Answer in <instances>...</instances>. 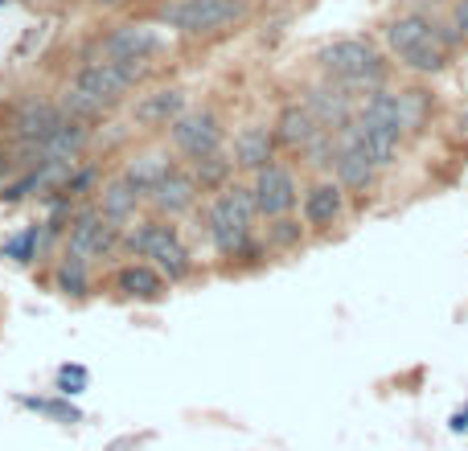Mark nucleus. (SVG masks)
I'll return each instance as SVG.
<instances>
[{
    "mask_svg": "<svg viewBox=\"0 0 468 451\" xmlns=\"http://www.w3.org/2000/svg\"><path fill=\"white\" fill-rule=\"evenodd\" d=\"M255 221H259V205H255L251 185L243 180H230L202 210L205 242L213 246V254L226 262H243V267H259L267 259L263 238H255Z\"/></svg>",
    "mask_w": 468,
    "mask_h": 451,
    "instance_id": "nucleus-1",
    "label": "nucleus"
},
{
    "mask_svg": "<svg viewBox=\"0 0 468 451\" xmlns=\"http://www.w3.org/2000/svg\"><path fill=\"white\" fill-rule=\"evenodd\" d=\"M152 74V62H107V57H90L78 74L70 78V87L62 90L57 107L70 119L95 123L103 115H111L115 107L128 103V95Z\"/></svg>",
    "mask_w": 468,
    "mask_h": 451,
    "instance_id": "nucleus-2",
    "label": "nucleus"
},
{
    "mask_svg": "<svg viewBox=\"0 0 468 451\" xmlns=\"http://www.w3.org/2000/svg\"><path fill=\"white\" fill-rule=\"evenodd\" d=\"M382 41H386L390 57L402 66V70L423 74V78L443 74L448 70V62H452V54L460 49V37L452 33V25L435 21V16L419 13V8L399 13L394 21H386Z\"/></svg>",
    "mask_w": 468,
    "mask_h": 451,
    "instance_id": "nucleus-3",
    "label": "nucleus"
},
{
    "mask_svg": "<svg viewBox=\"0 0 468 451\" xmlns=\"http://www.w3.org/2000/svg\"><path fill=\"white\" fill-rule=\"evenodd\" d=\"M120 251L131 254V259L152 262L169 283H185V279H193V271H197V262H193V254H189L181 230L172 226L169 218H156V213L152 218L131 221V226L123 230Z\"/></svg>",
    "mask_w": 468,
    "mask_h": 451,
    "instance_id": "nucleus-4",
    "label": "nucleus"
},
{
    "mask_svg": "<svg viewBox=\"0 0 468 451\" xmlns=\"http://www.w3.org/2000/svg\"><path fill=\"white\" fill-rule=\"evenodd\" d=\"M317 62H320L325 82L341 87L345 95H353V98H361V95H369V90L386 87V74H390V62H386V57L378 54L374 41H366V37H337V41H328V46L317 54Z\"/></svg>",
    "mask_w": 468,
    "mask_h": 451,
    "instance_id": "nucleus-5",
    "label": "nucleus"
},
{
    "mask_svg": "<svg viewBox=\"0 0 468 451\" xmlns=\"http://www.w3.org/2000/svg\"><path fill=\"white\" fill-rule=\"evenodd\" d=\"M432 111H435L432 90H423V87H402V90L378 87V90H369V95L358 98V111L353 115H361V119H382V123H390V128H399L407 139H415L427 131Z\"/></svg>",
    "mask_w": 468,
    "mask_h": 451,
    "instance_id": "nucleus-6",
    "label": "nucleus"
},
{
    "mask_svg": "<svg viewBox=\"0 0 468 451\" xmlns=\"http://www.w3.org/2000/svg\"><path fill=\"white\" fill-rule=\"evenodd\" d=\"M246 16V0H169L156 13L164 29L181 37H218L230 33Z\"/></svg>",
    "mask_w": 468,
    "mask_h": 451,
    "instance_id": "nucleus-7",
    "label": "nucleus"
},
{
    "mask_svg": "<svg viewBox=\"0 0 468 451\" xmlns=\"http://www.w3.org/2000/svg\"><path fill=\"white\" fill-rule=\"evenodd\" d=\"M120 238H123V230H120V226H111V221H107L103 213H99V205H95V201H82V205H74L70 221H66L62 251L95 267V262H103L107 254L120 251Z\"/></svg>",
    "mask_w": 468,
    "mask_h": 451,
    "instance_id": "nucleus-8",
    "label": "nucleus"
},
{
    "mask_svg": "<svg viewBox=\"0 0 468 451\" xmlns=\"http://www.w3.org/2000/svg\"><path fill=\"white\" fill-rule=\"evenodd\" d=\"M169 144H172V152L185 156V160H202V156L218 152V148L226 144V131H222V119L210 107H185V111L169 123Z\"/></svg>",
    "mask_w": 468,
    "mask_h": 451,
    "instance_id": "nucleus-9",
    "label": "nucleus"
},
{
    "mask_svg": "<svg viewBox=\"0 0 468 451\" xmlns=\"http://www.w3.org/2000/svg\"><path fill=\"white\" fill-rule=\"evenodd\" d=\"M378 164L369 160V152L361 148L353 123H345L337 131V156H333V180L345 189V197H366L369 189L378 185Z\"/></svg>",
    "mask_w": 468,
    "mask_h": 451,
    "instance_id": "nucleus-10",
    "label": "nucleus"
},
{
    "mask_svg": "<svg viewBox=\"0 0 468 451\" xmlns=\"http://www.w3.org/2000/svg\"><path fill=\"white\" fill-rule=\"evenodd\" d=\"M251 193H255V205H259V221L267 218H284L300 205V180L287 164H267L251 177Z\"/></svg>",
    "mask_w": 468,
    "mask_h": 451,
    "instance_id": "nucleus-11",
    "label": "nucleus"
},
{
    "mask_svg": "<svg viewBox=\"0 0 468 451\" xmlns=\"http://www.w3.org/2000/svg\"><path fill=\"white\" fill-rule=\"evenodd\" d=\"M161 49H164L161 29H156V25H140V21L115 25V29L99 41V57H107V62H152Z\"/></svg>",
    "mask_w": 468,
    "mask_h": 451,
    "instance_id": "nucleus-12",
    "label": "nucleus"
},
{
    "mask_svg": "<svg viewBox=\"0 0 468 451\" xmlns=\"http://www.w3.org/2000/svg\"><path fill=\"white\" fill-rule=\"evenodd\" d=\"M197 197H202V189H197L193 172H189L185 164H177L169 177L156 180V185L148 189V193H144V205L156 213V218L177 221V218H185V213L197 210Z\"/></svg>",
    "mask_w": 468,
    "mask_h": 451,
    "instance_id": "nucleus-13",
    "label": "nucleus"
},
{
    "mask_svg": "<svg viewBox=\"0 0 468 451\" xmlns=\"http://www.w3.org/2000/svg\"><path fill=\"white\" fill-rule=\"evenodd\" d=\"M345 201H349V197H345V189L337 185L333 177L312 180V185L300 193V221L312 230V234H328L333 226H341Z\"/></svg>",
    "mask_w": 468,
    "mask_h": 451,
    "instance_id": "nucleus-14",
    "label": "nucleus"
},
{
    "mask_svg": "<svg viewBox=\"0 0 468 451\" xmlns=\"http://www.w3.org/2000/svg\"><path fill=\"white\" fill-rule=\"evenodd\" d=\"M169 279L144 259H128L111 271V292L120 300H136V303H161L169 295Z\"/></svg>",
    "mask_w": 468,
    "mask_h": 451,
    "instance_id": "nucleus-15",
    "label": "nucleus"
},
{
    "mask_svg": "<svg viewBox=\"0 0 468 451\" xmlns=\"http://www.w3.org/2000/svg\"><path fill=\"white\" fill-rule=\"evenodd\" d=\"M185 107L189 103H185V90L181 87H156L131 103V123L148 128V131H169V123L177 119Z\"/></svg>",
    "mask_w": 468,
    "mask_h": 451,
    "instance_id": "nucleus-16",
    "label": "nucleus"
},
{
    "mask_svg": "<svg viewBox=\"0 0 468 451\" xmlns=\"http://www.w3.org/2000/svg\"><path fill=\"white\" fill-rule=\"evenodd\" d=\"M230 156H234V169H243L255 177L259 169H267V164L279 160V144H276L267 123H246V128H238Z\"/></svg>",
    "mask_w": 468,
    "mask_h": 451,
    "instance_id": "nucleus-17",
    "label": "nucleus"
},
{
    "mask_svg": "<svg viewBox=\"0 0 468 451\" xmlns=\"http://www.w3.org/2000/svg\"><path fill=\"white\" fill-rule=\"evenodd\" d=\"M300 103L308 107L312 115H317V123L325 131H341L345 123H353V111H358V98L345 95V90L333 87V82H320V87L304 90Z\"/></svg>",
    "mask_w": 468,
    "mask_h": 451,
    "instance_id": "nucleus-18",
    "label": "nucleus"
},
{
    "mask_svg": "<svg viewBox=\"0 0 468 451\" xmlns=\"http://www.w3.org/2000/svg\"><path fill=\"white\" fill-rule=\"evenodd\" d=\"M95 205H99V213H103L111 226L128 230L131 221H136V213L144 210V193H140L128 177H111V180H103V185H99Z\"/></svg>",
    "mask_w": 468,
    "mask_h": 451,
    "instance_id": "nucleus-19",
    "label": "nucleus"
},
{
    "mask_svg": "<svg viewBox=\"0 0 468 451\" xmlns=\"http://www.w3.org/2000/svg\"><path fill=\"white\" fill-rule=\"evenodd\" d=\"M353 131H358L361 148L369 152V160H374L378 169L399 164L402 148H407V136H402L399 128H390V123H382V119H361V115H353Z\"/></svg>",
    "mask_w": 468,
    "mask_h": 451,
    "instance_id": "nucleus-20",
    "label": "nucleus"
},
{
    "mask_svg": "<svg viewBox=\"0 0 468 451\" xmlns=\"http://www.w3.org/2000/svg\"><path fill=\"white\" fill-rule=\"evenodd\" d=\"M317 131H325V128H320L317 115H312L304 103H287L284 111L276 115V123H271V136H276L279 152H300L304 144L317 139Z\"/></svg>",
    "mask_w": 468,
    "mask_h": 451,
    "instance_id": "nucleus-21",
    "label": "nucleus"
},
{
    "mask_svg": "<svg viewBox=\"0 0 468 451\" xmlns=\"http://www.w3.org/2000/svg\"><path fill=\"white\" fill-rule=\"evenodd\" d=\"M49 287H54L62 300H90L95 295V279H90V262L74 259V254L62 251V259L49 271Z\"/></svg>",
    "mask_w": 468,
    "mask_h": 451,
    "instance_id": "nucleus-22",
    "label": "nucleus"
},
{
    "mask_svg": "<svg viewBox=\"0 0 468 451\" xmlns=\"http://www.w3.org/2000/svg\"><path fill=\"white\" fill-rule=\"evenodd\" d=\"M189 172H193L202 193H222V189L234 180V156H230L226 148H218V152L202 156V160H189Z\"/></svg>",
    "mask_w": 468,
    "mask_h": 451,
    "instance_id": "nucleus-23",
    "label": "nucleus"
},
{
    "mask_svg": "<svg viewBox=\"0 0 468 451\" xmlns=\"http://www.w3.org/2000/svg\"><path fill=\"white\" fill-rule=\"evenodd\" d=\"M177 169V160H172L169 152H136L128 164H123L120 177H128L131 185L140 189V193H148V189L156 185V180H164L169 172Z\"/></svg>",
    "mask_w": 468,
    "mask_h": 451,
    "instance_id": "nucleus-24",
    "label": "nucleus"
},
{
    "mask_svg": "<svg viewBox=\"0 0 468 451\" xmlns=\"http://www.w3.org/2000/svg\"><path fill=\"white\" fill-rule=\"evenodd\" d=\"M304 238H308V226H304L300 218H292V213H284V218H267V230H263V246H267V254L300 251Z\"/></svg>",
    "mask_w": 468,
    "mask_h": 451,
    "instance_id": "nucleus-25",
    "label": "nucleus"
},
{
    "mask_svg": "<svg viewBox=\"0 0 468 451\" xmlns=\"http://www.w3.org/2000/svg\"><path fill=\"white\" fill-rule=\"evenodd\" d=\"M41 246H46V226L41 221H29L25 230H16V234L5 238V246H0V254L5 259H13L16 267H33L41 254Z\"/></svg>",
    "mask_w": 468,
    "mask_h": 451,
    "instance_id": "nucleus-26",
    "label": "nucleus"
},
{
    "mask_svg": "<svg viewBox=\"0 0 468 451\" xmlns=\"http://www.w3.org/2000/svg\"><path fill=\"white\" fill-rule=\"evenodd\" d=\"M16 406H25V410H33V415H41V418H49V423H62V426H74V423H82V410L74 406L70 398H41V394H16Z\"/></svg>",
    "mask_w": 468,
    "mask_h": 451,
    "instance_id": "nucleus-27",
    "label": "nucleus"
},
{
    "mask_svg": "<svg viewBox=\"0 0 468 451\" xmlns=\"http://www.w3.org/2000/svg\"><path fill=\"white\" fill-rule=\"evenodd\" d=\"M99 185H103V169L90 164V160H78V169H74L70 180L62 185V197H70L74 205H82V201H90V197L99 193Z\"/></svg>",
    "mask_w": 468,
    "mask_h": 451,
    "instance_id": "nucleus-28",
    "label": "nucleus"
},
{
    "mask_svg": "<svg viewBox=\"0 0 468 451\" xmlns=\"http://www.w3.org/2000/svg\"><path fill=\"white\" fill-rule=\"evenodd\" d=\"M304 164H308V169H333V156H337V131H317V139H312V144H304L300 152Z\"/></svg>",
    "mask_w": 468,
    "mask_h": 451,
    "instance_id": "nucleus-29",
    "label": "nucleus"
},
{
    "mask_svg": "<svg viewBox=\"0 0 468 451\" xmlns=\"http://www.w3.org/2000/svg\"><path fill=\"white\" fill-rule=\"evenodd\" d=\"M87 385H90L87 365H62L57 369V377H54V390L62 394V398H74V394H82Z\"/></svg>",
    "mask_w": 468,
    "mask_h": 451,
    "instance_id": "nucleus-30",
    "label": "nucleus"
},
{
    "mask_svg": "<svg viewBox=\"0 0 468 451\" xmlns=\"http://www.w3.org/2000/svg\"><path fill=\"white\" fill-rule=\"evenodd\" d=\"M448 25H452V33L460 37V46H468V0H452Z\"/></svg>",
    "mask_w": 468,
    "mask_h": 451,
    "instance_id": "nucleus-31",
    "label": "nucleus"
},
{
    "mask_svg": "<svg viewBox=\"0 0 468 451\" xmlns=\"http://www.w3.org/2000/svg\"><path fill=\"white\" fill-rule=\"evenodd\" d=\"M16 177V164H13V148H8V139H0V189H5V180Z\"/></svg>",
    "mask_w": 468,
    "mask_h": 451,
    "instance_id": "nucleus-32",
    "label": "nucleus"
},
{
    "mask_svg": "<svg viewBox=\"0 0 468 451\" xmlns=\"http://www.w3.org/2000/svg\"><path fill=\"white\" fill-rule=\"evenodd\" d=\"M452 431H456V435H460V431H468V406L460 410V415H452Z\"/></svg>",
    "mask_w": 468,
    "mask_h": 451,
    "instance_id": "nucleus-33",
    "label": "nucleus"
},
{
    "mask_svg": "<svg viewBox=\"0 0 468 451\" xmlns=\"http://www.w3.org/2000/svg\"><path fill=\"white\" fill-rule=\"evenodd\" d=\"M95 5H103V8H111V5H123V0H95Z\"/></svg>",
    "mask_w": 468,
    "mask_h": 451,
    "instance_id": "nucleus-34",
    "label": "nucleus"
},
{
    "mask_svg": "<svg viewBox=\"0 0 468 451\" xmlns=\"http://www.w3.org/2000/svg\"><path fill=\"white\" fill-rule=\"evenodd\" d=\"M460 131H464V139H468V115H464V119H460Z\"/></svg>",
    "mask_w": 468,
    "mask_h": 451,
    "instance_id": "nucleus-35",
    "label": "nucleus"
}]
</instances>
